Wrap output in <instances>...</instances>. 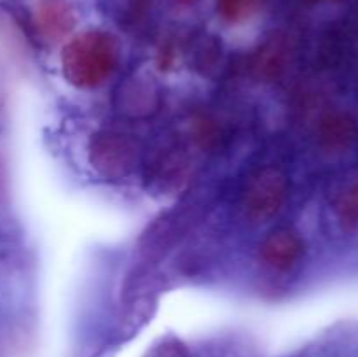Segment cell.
<instances>
[{"label":"cell","mask_w":358,"mask_h":357,"mask_svg":"<svg viewBox=\"0 0 358 357\" xmlns=\"http://www.w3.org/2000/svg\"><path fill=\"white\" fill-rule=\"evenodd\" d=\"M119 42L103 30H86L70 38L62 49V74L79 90L101 86L119 65Z\"/></svg>","instance_id":"1"},{"label":"cell","mask_w":358,"mask_h":357,"mask_svg":"<svg viewBox=\"0 0 358 357\" xmlns=\"http://www.w3.org/2000/svg\"><path fill=\"white\" fill-rule=\"evenodd\" d=\"M87 156L96 174L119 181L135 172L140 161V150L138 144L126 133L100 130L90 139Z\"/></svg>","instance_id":"2"},{"label":"cell","mask_w":358,"mask_h":357,"mask_svg":"<svg viewBox=\"0 0 358 357\" xmlns=\"http://www.w3.org/2000/svg\"><path fill=\"white\" fill-rule=\"evenodd\" d=\"M289 191L285 174L275 167L254 172L241 195V206L252 223H266L282 210Z\"/></svg>","instance_id":"3"},{"label":"cell","mask_w":358,"mask_h":357,"mask_svg":"<svg viewBox=\"0 0 358 357\" xmlns=\"http://www.w3.org/2000/svg\"><path fill=\"white\" fill-rule=\"evenodd\" d=\"M304 241L296 231L276 230L269 233L259 245V261L271 272L287 273L301 261Z\"/></svg>","instance_id":"4"},{"label":"cell","mask_w":358,"mask_h":357,"mask_svg":"<svg viewBox=\"0 0 358 357\" xmlns=\"http://www.w3.org/2000/svg\"><path fill=\"white\" fill-rule=\"evenodd\" d=\"M38 34L49 42L69 37L77 24V14L66 0H38L34 9Z\"/></svg>","instance_id":"5"},{"label":"cell","mask_w":358,"mask_h":357,"mask_svg":"<svg viewBox=\"0 0 358 357\" xmlns=\"http://www.w3.org/2000/svg\"><path fill=\"white\" fill-rule=\"evenodd\" d=\"M358 136L357 119L346 111H331L318 122V142L329 154L346 153Z\"/></svg>","instance_id":"6"},{"label":"cell","mask_w":358,"mask_h":357,"mask_svg":"<svg viewBox=\"0 0 358 357\" xmlns=\"http://www.w3.org/2000/svg\"><path fill=\"white\" fill-rule=\"evenodd\" d=\"M121 98L124 111L131 112L133 115L149 114L157 105V91L154 90L152 84L140 77L128 83V86L122 90Z\"/></svg>","instance_id":"7"},{"label":"cell","mask_w":358,"mask_h":357,"mask_svg":"<svg viewBox=\"0 0 358 357\" xmlns=\"http://www.w3.org/2000/svg\"><path fill=\"white\" fill-rule=\"evenodd\" d=\"M334 212L346 231L358 227V175L346 182L334 202Z\"/></svg>","instance_id":"8"},{"label":"cell","mask_w":358,"mask_h":357,"mask_svg":"<svg viewBox=\"0 0 358 357\" xmlns=\"http://www.w3.org/2000/svg\"><path fill=\"white\" fill-rule=\"evenodd\" d=\"M287 69V49L282 42H271L257 56L255 72L262 79H276Z\"/></svg>","instance_id":"9"},{"label":"cell","mask_w":358,"mask_h":357,"mask_svg":"<svg viewBox=\"0 0 358 357\" xmlns=\"http://www.w3.org/2000/svg\"><path fill=\"white\" fill-rule=\"evenodd\" d=\"M259 0H217V13L226 23L238 24L255 13Z\"/></svg>","instance_id":"10"},{"label":"cell","mask_w":358,"mask_h":357,"mask_svg":"<svg viewBox=\"0 0 358 357\" xmlns=\"http://www.w3.org/2000/svg\"><path fill=\"white\" fill-rule=\"evenodd\" d=\"M143 357H191V352L182 340L166 336V338L157 340Z\"/></svg>","instance_id":"11"},{"label":"cell","mask_w":358,"mask_h":357,"mask_svg":"<svg viewBox=\"0 0 358 357\" xmlns=\"http://www.w3.org/2000/svg\"><path fill=\"white\" fill-rule=\"evenodd\" d=\"M310 2H324V0H310Z\"/></svg>","instance_id":"12"}]
</instances>
